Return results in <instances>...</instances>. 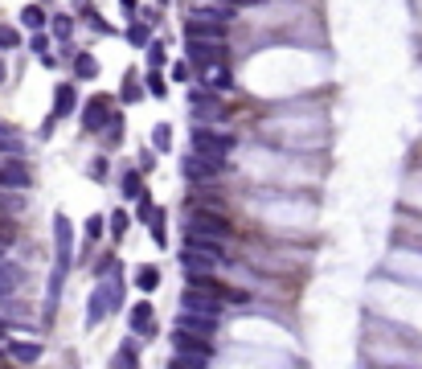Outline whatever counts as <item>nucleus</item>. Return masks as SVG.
Listing matches in <instances>:
<instances>
[{
    "label": "nucleus",
    "mask_w": 422,
    "mask_h": 369,
    "mask_svg": "<svg viewBox=\"0 0 422 369\" xmlns=\"http://www.w3.org/2000/svg\"><path fill=\"white\" fill-rule=\"evenodd\" d=\"M53 242H58V263H53V279H49V300H46V312H53L58 304V291H62V279L74 263V234H70V218H53Z\"/></svg>",
    "instance_id": "f257e3e1"
},
{
    "label": "nucleus",
    "mask_w": 422,
    "mask_h": 369,
    "mask_svg": "<svg viewBox=\"0 0 422 369\" xmlns=\"http://www.w3.org/2000/svg\"><path fill=\"white\" fill-rule=\"evenodd\" d=\"M188 66H218L226 62V37H185Z\"/></svg>",
    "instance_id": "f03ea898"
},
{
    "label": "nucleus",
    "mask_w": 422,
    "mask_h": 369,
    "mask_svg": "<svg viewBox=\"0 0 422 369\" xmlns=\"http://www.w3.org/2000/svg\"><path fill=\"white\" fill-rule=\"evenodd\" d=\"M119 283H123V279H103V283L91 291V304H87V320L91 324H98L115 304H119Z\"/></svg>",
    "instance_id": "7ed1b4c3"
},
{
    "label": "nucleus",
    "mask_w": 422,
    "mask_h": 369,
    "mask_svg": "<svg viewBox=\"0 0 422 369\" xmlns=\"http://www.w3.org/2000/svg\"><path fill=\"white\" fill-rule=\"evenodd\" d=\"M181 173H185L188 181H197V184H209V181H218V173H222V160H218V156H205V152H197V156H185Z\"/></svg>",
    "instance_id": "20e7f679"
},
{
    "label": "nucleus",
    "mask_w": 422,
    "mask_h": 369,
    "mask_svg": "<svg viewBox=\"0 0 422 369\" xmlns=\"http://www.w3.org/2000/svg\"><path fill=\"white\" fill-rule=\"evenodd\" d=\"M193 144H197V152H205V156H226V152H234L238 139L230 136V132H209V128H197L193 132Z\"/></svg>",
    "instance_id": "39448f33"
},
{
    "label": "nucleus",
    "mask_w": 422,
    "mask_h": 369,
    "mask_svg": "<svg viewBox=\"0 0 422 369\" xmlns=\"http://www.w3.org/2000/svg\"><path fill=\"white\" fill-rule=\"evenodd\" d=\"M185 234H209V238H226V234H230V222H226L218 209H197V214L188 218Z\"/></svg>",
    "instance_id": "423d86ee"
},
{
    "label": "nucleus",
    "mask_w": 422,
    "mask_h": 369,
    "mask_svg": "<svg viewBox=\"0 0 422 369\" xmlns=\"http://www.w3.org/2000/svg\"><path fill=\"white\" fill-rule=\"evenodd\" d=\"M82 115H87V119H82V123H87V132H103V128L115 119V115H111V98H107V94H94Z\"/></svg>",
    "instance_id": "0eeeda50"
},
{
    "label": "nucleus",
    "mask_w": 422,
    "mask_h": 369,
    "mask_svg": "<svg viewBox=\"0 0 422 369\" xmlns=\"http://www.w3.org/2000/svg\"><path fill=\"white\" fill-rule=\"evenodd\" d=\"M181 308H188V312H205V316H218V312H222V300H218V295H209V291L188 287L185 295H181Z\"/></svg>",
    "instance_id": "6e6552de"
},
{
    "label": "nucleus",
    "mask_w": 422,
    "mask_h": 369,
    "mask_svg": "<svg viewBox=\"0 0 422 369\" xmlns=\"http://www.w3.org/2000/svg\"><path fill=\"white\" fill-rule=\"evenodd\" d=\"M173 345H177L181 353H201V357H213V345H209V336H201V332H188V328H177V332H173Z\"/></svg>",
    "instance_id": "1a4fd4ad"
},
{
    "label": "nucleus",
    "mask_w": 422,
    "mask_h": 369,
    "mask_svg": "<svg viewBox=\"0 0 422 369\" xmlns=\"http://www.w3.org/2000/svg\"><path fill=\"white\" fill-rule=\"evenodd\" d=\"M181 267H185V275H188V271H213V267H218V259H213V255H205V250L185 246V250H181Z\"/></svg>",
    "instance_id": "9d476101"
},
{
    "label": "nucleus",
    "mask_w": 422,
    "mask_h": 369,
    "mask_svg": "<svg viewBox=\"0 0 422 369\" xmlns=\"http://www.w3.org/2000/svg\"><path fill=\"white\" fill-rule=\"evenodd\" d=\"M128 320H132V332H140V336H152V332H156V312H152V304H136Z\"/></svg>",
    "instance_id": "9b49d317"
},
{
    "label": "nucleus",
    "mask_w": 422,
    "mask_h": 369,
    "mask_svg": "<svg viewBox=\"0 0 422 369\" xmlns=\"http://www.w3.org/2000/svg\"><path fill=\"white\" fill-rule=\"evenodd\" d=\"M177 328H188V332H201V336H213V328H218V316H205V312H188L181 316Z\"/></svg>",
    "instance_id": "f8f14e48"
},
{
    "label": "nucleus",
    "mask_w": 422,
    "mask_h": 369,
    "mask_svg": "<svg viewBox=\"0 0 422 369\" xmlns=\"http://www.w3.org/2000/svg\"><path fill=\"white\" fill-rule=\"evenodd\" d=\"M205 91L209 94H226V91H234V74L218 62V66H209V78H205Z\"/></svg>",
    "instance_id": "ddd939ff"
},
{
    "label": "nucleus",
    "mask_w": 422,
    "mask_h": 369,
    "mask_svg": "<svg viewBox=\"0 0 422 369\" xmlns=\"http://www.w3.org/2000/svg\"><path fill=\"white\" fill-rule=\"evenodd\" d=\"M0 184H4V189H25V184H29V169L17 164V160L0 164Z\"/></svg>",
    "instance_id": "4468645a"
},
{
    "label": "nucleus",
    "mask_w": 422,
    "mask_h": 369,
    "mask_svg": "<svg viewBox=\"0 0 422 369\" xmlns=\"http://www.w3.org/2000/svg\"><path fill=\"white\" fill-rule=\"evenodd\" d=\"M185 246H193V250H205V255H213L218 263L226 259V250H222V238H209V234H185Z\"/></svg>",
    "instance_id": "2eb2a0df"
},
{
    "label": "nucleus",
    "mask_w": 422,
    "mask_h": 369,
    "mask_svg": "<svg viewBox=\"0 0 422 369\" xmlns=\"http://www.w3.org/2000/svg\"><path fill=\"white\" fill-rule=\"evenodd\" d=\"M74 103H78V94H74V83H62V87L53 91V119L70 115V111H74Z\"/></svg>",
    "instance_id": "dca6fc26"
},
{
    "label": "nucleus",
    "mask_w": 422,
    "mask_h": 369,
    "mask_svg": "<svg viewBox=\"0 0 422 369\" xmlns=\"http://www.w3.org/2000/svg\"><path fill=\"white\" fill-rule=\"evenodd\" d=\"M8 353H12L17 361H25V366H33V361L42 357V345H37V341H8Z\"/></svg>",
    "instance_id": "f3484780"
},
{
    "label": "nucleus",
    "mask_w": 422,
    "mask_h": 369,
    "mask_svg": "<svg viewBox=\"0 0 422 369\" xmlns=\"http://www.w3.org/2000/svg\"><path fill=\"white\" fill-rule=\"evenodd\" d=\"M188 107L197 115H205V119H222V103H213L209 94H188Z\"/></svg>",
    "instance_id": "a211bd4d"
},
{
    "label": "nucleus",
    "mask_w": 422,
    "mask_h": 369,
    "mask_svg": "<svg viewBox=\"0 0 422 369\" xmlns=\"http://www.w3.org/2000/svg\"><path fill=\"white\" fill-rule=\"evenodd\" d=\"M136 287H140V291H156V287H160V271H156L152 263L136 267Z\"/></svg>",
    "instance_id": "6ab92c4d"
},
{
    "label": "nucleus",
    "mask_w": 422,
    "mask_h": 369,
    "mask_svg": "<svg viewBox=\"0 0 422 369\" xmlns=\"http://www.w3.org/2000/svg\"><path fill=\"white\" fill-rule=\"evenodd\" d=\"M209 366V357H201V353H177L173 357V369H205Z\"/></svg>",
    "instance_id": "aec40b11"
},
{
    "label": "nucleus",
    "mask_w": 422,
    "mask_h": 369,
    "mask_svg": "<svg viewBox=\"0 0 422 369\" xmlns=\"http://www.w3.org/2000/svg\"><path fill=\"white\" fill-rule=\"evenodd\" d=\"M74 74H78V78H94V74H98V62H94L91 53H78V58H74Z\"/></svg>",
    "instance_id": "412c9836"
},
{
    "label": "nucleus",
    "mask_w": 422,
    "mask_h": 369,
    "mask_svg": "<svg viewBox=\"0 0 422 369\" xmlns=\"http://www.w3.org/2000/svg\"><path fill=\"white\" fill-rule=\"evenodd\" d=\"M111 366H140V353H136V341H128L115 357H111Z\"/></svg>",
    "instance_id": "4be33fe9"
},
{
    "label": "nucleus",
    "mask_w": 422,
    "mask_h": 369,
    "mask_svg": "<svg viewBox=\"0 0 422 369\" xmlns=\"http://www.w3.org/2000/svg\"><path fill=\"white\" fill-rule=\"evenodd\" d=\"M21 21H25V29H42V25H46V12H42V4H29V8L21 12Z\"/></svg>",
    "instance_id": "5701e85b"
},
{
    "label": "nucleus",
    "mask_w": 422,
    "mask_h": 369,
    "mask_svg": "<svg viewBox=\"0 0 422 369\" xmlns=\"http://www.w3.org/2000/svg\"><path fill=\"white\" fill-rule=\"evenodd\" d=\"M143 87H148V94H156V98H164V94H168V87H164V78L156 74V66L148 70V78H143Z\"/></svg>",
    "instance_id": "b1692460"
},
{
    "label": "nucleus",
    "mask_w": 422,
    "mask_h": 369,
    "mask_svg": "<svg viewBox=\"0 0 422 369\" xmlns=\"http://www.w3.org/2000/svg\"><path fill=\"white\" fill-rule=\"evenodd\" d=\"M21 46V33L12 25H0V49H17Z\"/></svg>",
    "instance_id": "393cba45"
},
{
    "label": "nucleus",
    "mask_w": 422,
    "mask_h": 369,
    "mask_svg": "<svg viewBox=\"0 0 422 369\" xmlns=\"http://www.w3.org/2000/svg\"><path fill=\"white\" fill-rule=\"evenodd\" d=\"M152 144H156L160 152H168V144H173V128H168V123H160V128L152 132Z\"/></svg>",
    "instance_id": "a878e982"
},
{
    "label": "nucleus",
    "mask_w": 422,
    "mask_h": 369,
    "mask_svg": "<svg viewBox=\"0 0 422 369\" xmlns=\"http://www.w3.org/2000/svg\"><path fill=\"white\" fill-rule=\"evenodd\" d=\"M119 189H123V197H140V193H143V184H140V173H128Z\"/></svg>",
    "instance_id": "bb28decb"
},
{
    "label": "nucleus",
    "mask_w": 422,
    "mask_h": 369,
    "mask_svg": "<svg viewBox=\"0 0 422 369\" xmlns=\"http://www.w3.org/2000/svg\"><path fill=\"white\" fill-rule=\"evenodd\" d=\"M123 87H128V91H123L128 103H140V98H143V87H140V78H136V74H128V83H123Z\"/></svg>",
    "instance_id": "cd10ccee"
},
{
    "label": "nucleus",
    "mask_w": 422,
    "mask_h": 369,
    "mask_svg": "<svg viewBox=\"0 0 422 369\" xmlns=\"http://www.w3.org/2000/svg\"><path fill=\"white\" fill-rule=\"evenodd\" d=\"M70 33H74V25H70V17H53V37H62V42H66Z\"/></svg>",
    "instance_id": "c85d7f7f"
},
{
    "label": "nucleus",
    "mask_w": 422,
    "mask_h": 369,
    "mask_svg": "<svg viewBox=\"0 0 422 369\" xmlns=\"http://www.w3.org/2000/svg\"><path fill=\"white\" fill-rule=\"evenodd\" d=\"M128 37H132L136 46H148V21H136V25L128 29Z\"/></svg>",
    "instance_id": "c756f323"
},
{
    "label": "nucleus",
    "mask_w": 422,
    "mask_h": 369,
    "mask_svg": "<svg viewBox=\"0 0 422 369\" xmlns=\"http://www.w3.org/2000/svg\"><path fill=\"white\" fill-rule=\"evenodd\" d=\"M123 230H128V214L119 209V214H111V234H115V238H123Z\"/></svg>",
    "instance_id": "7c9ffc66"
},
{
    "label": "nucleus",
    "mask_w": 422,
    "mask_h": 369,
    "mask_svg": "<svg viewBox=\"0 0 422 369\" xmlns=\"http://www.w3.org/2000/svg\"><path fill=\"white\" fill-rule=\"evenodd\" d=\"M148 66H164V46H160V42L148 46Z\"/></svg>",
    "instance_id": "2f4dec72"
},
{
    "label": "nucleus",
    "mask_w": 422,
    "mask_h": 369,
    "mask_svg": "<svg viewBox=\"0 0 422 369\" xmlns=\"http://www.w3.org/2000/svg\"><path fill=\"white\" fill-rule=\"evenodd\" d=\"M12 238H17V226H12V222H4V218H0V246H8V242H12Z\"/></svg>",
    "instance_id": "473e14b6"
},
{
    "label": "nucleus",
    "mask_w": 422,
    "mask_h": 369,
    "mask_svg": "<svg viewBox=\"0 0 422 369\" xmlns=\"http://www.w3.org/2000/svg\"><path fill=\"white\" fill-rule=\"evenodd\" d=\"M94 238H103V218H91V222H87V242H94Z\"/></svg>",
    "instance_id": "72a5a7b5"
},
{
    "label": "nucleus",
    "mask_w": 422,
    "mask_h": 369,
    "mask_svg": "<svg viewBox=\"0 0 422 369\" xmlns=\"http://www.w3.org/2000/svg\"><path fill=\"white\" fill-rule=\"evenodd\" d=\"M173 78H177V83H185V78H188V62H177V66H173Z\"/></svg>",
    "instance_id": "f704fd0d"
},
{
    "label": "nucleus",
    "mask_w": 422,
    "mask_h": 369,
    "mask_svg": "<svg viewBox=\"0 0 422 369\" xmlns=\"http://www.w3.org/2000/svg\"><path fill=\"white\" fill-rule=\"evenodd\" d=\"M119 4H123V8H140V0H119Z\"/></svg>",
    "instance_id": "c9c22d12"
},
{
    "label": "nucleus",
    "mask_w": 422,
    "mask_h": 369,
    "mask_svg": "<svg viewBox=\"0 0 422 369\" xmlns=\"http://www.w3.org/2000/svg\"><path fill=\"white\" fill-rule=\"evenodd\" d=\"M0 83H4V62H0Z\"/></svg>",
    "instance_id": "e433bc0d"
}]
</instances>
